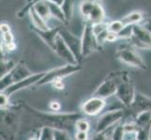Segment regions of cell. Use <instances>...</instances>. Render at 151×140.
<instances>
[{
	"label": "cell",
	"instance_id": "8d00e7d4",
	"mask_svg": "<svg viewBox=\"0 0 151 140\" xmlns=\"http://www.w3.org/2000/svg\"><path fill=\"white\" fill-rule=\"evenodd\" d=\"M54 86L55 88H56V89H63V87H64V84H63V82H62V80H57L55 82H54Z\"/></svg>",
	"mask_w": 151,
	"mask_h": 140
},
{
	"label": "cell",
	"instance_id": "5b68a950",
	"mask_svg": "<svg viewBox=\"0 0 151 140\" xmlns=\"http://www.w3.org/2000/svg\"><path fill=\"white\" fill-rule=\"evenodd\" d=\"M116 57L118 60H120L122 63L126 64L129 66L136 67L139 69H145L147 65L145 61L136 51L132 48L128 46H123L116 51Z\"/></svg>",
	"mask_w": 151,
	"mask_h": 140
},
{
	"label": "cell",
	"instance_id": "4fadbf2b",
	"mask_svg": "<svg viewBox=\"0 0 151 140\" xmlns=\"http://www.w3.org/2000/svg\"><path fill=\"white\" fill-rule=\"evenodd\" d=\"M54 51L59 57H61L62 59L67 61L69 64L78 65V61L76 60L74 55L72 54L70 50L69 49V47L67 46L64 39L62 38V37L59 34L57 35V37L55 38V50H54Z\"/></svg>",
	"mask_w": 151,
	"mask_h": 140
},
{
	"label": "cell",
	"instance_id": "83f0119b",
	"mask_svg": "<svg viewBox=\"0 0 151 140\" xmlns=\"http://www.w3.org/2000/svg\"><path fill=\"white\" fill-rule=\"evenodd\" d=\"M108 26H109V23H105V22H102L100 23H96V24H93V32H94L96 37L100 36L101 34H102L103 32L108 30Z\"/></svg>",
	"mask_w": 151,
	"mask_h": 140
},
{
	"label": "cell",
	"instance_id": "60d3db41",
	"mask_svg": "<svg viewBox=\"0 0 151 140\" xmlns=\"http://www.w3.org/2000/svg\"><path fill=\"white\" fill-rule=\"evenodd\" d=\"M94 1H95V2H98V3H99V2H100V1H101V0H94Z\"/></svg>",
	"mask_w": 151,
	"mask_h": 140
},
{
	"label": "cell",
	"instance_id": "277c9868",
	"mask_svg": "<svg viewBox=\"0 0 151 140\" xmlns=\"http://www.w3.org/2000/svg\"><path fill=\"white\" fill-rule=\"evenodd\" d=\"M31 75H32V73L29 71L27 65L22 62H20L13 67L12 70H10L8 74L1 77V92L5 91L9 86Z\"/></svg>",
	"mask_w": 151,
	"mask_h": 140
},
{
	"label": "cell",
	"instance_id": "30bf717a",
	"mask_svg": "<svg viewBox=\"0 0 151 140\" xmlns=\"http://www.w3.org/2000/svg\"><path fill=\"white\" fill-rule=\"evenodd\" d=\"M128 108L127 113L132 115L134 118L138 116L140 113L145 111H151V98L145 96L142 93H135L134 99Z\"/></svg>",
	"mask_w": 151,
	"mask_h": 140
},
{
	"label": "cell",
	"instance_id": "9a60e30c",
	"mask_svg": "<svg viewBox=\"0 0 151 140\" xmlns=\"http://www.w3.org/2000/svg\"><path fill=\"white\" fill-rule=\"evenodd\" d=\"M60 29H61L60 27H55V28H53V29H49L47 31H42V30H40V29L36 28L34 26L32 28V30L34 31V32L37 33L40 36V38L42 39L53 50H55V38L57 37V35L59 34Z\"/></svg>",
	"mask_w": 151,
	"mask_h": 140
},
{
	"label": "cell",
	"instance_id": "44dd1931",
	"mask_svg": "<svg viewBox=\"0 0 151 140\" xmlns=\"http://www.w3.org/2000/svg\"><path fill=\"white\" fill-rule=\"evenodd\" d=\"M135 124L138 128H142L145 126H151V111H145L140 113L138 116L135 117Z\"/></svg>",
	"mask_w": 151,
	"mask_h": 140
},
{
	"label": "cell",
	"instance_id": "836d02e7",
	"mask_svg": "<svg viewBox=\"0 0 151 140\" xmlns=\"http://www.w3.org/2000/svg\"><path fill=\"white\" fill-rule=\"evenodd\" d=\"M75 139L76 140H87L88 139V134H87V132L77 131L76 134H75Z\"/></svg>",
	"mask_w": 151,
	"mask_h": 140
},
{
	"label": "cell",
	"instance_id": "ffe728a7",
	"mask_svg": "<svg viewBox=\"0 0 151 140\" xmlns=\"http://www.w3.org/2000/svg\"><path fill=\"white\" fill-rule=\"evenodd\" d=\"M45 2H46V4L48 5V7L50 9L52 17L55 18L56 20L60 21V22H62L65 24H68L67 21H66V18H65V15H64L63 11H62L61 7L57 6L56 4L53 3L52 1H50V0H45Z\"/></svg>",
	"mask_w": 151,
	"mask_h": 140
},
{
	"label": "cell",
	"instance_id": "f546056e",
	"mask_svg": "<svg viewBox=\"0 0 151 140\" xmlns=\"http://www.w3.org/2000/svg\"><path fill=\"white\" fill-rule=\"evenodd\" d=\"M75 129L80 132H88V130H89V123L84 119H80L75 123Z\"/></svg>",
	"mask_w": 151,
	"mask_h": 140
},
{
	"label": "cell",
	"instance_id": "f35d334b",
	"mask_svg": "<svg viewBox=\"0 0 151 140\" xmlns=\"http://www.w3.org/2000/svg\"><path fill=\"white\" fill-rule=\"evenodd\" d=\"M50 1H52L53 3L56 4L57 6H59V7H61V6H62V4L64 3V0H50Z\"/></svg>",
	"mask_w": 151,
	"mask_h": 140
},
{
	"label": "cell",
	"instance_id": "d6986e66",
	"mask_svg": "<svg viewBox=\"0 0 151 140\" xmlns=\"http://www.w3.org/2000/svg\"><path fill=\"white\" fill-rule=\"evenodd\" d=\"M143 14L140 11H133L129 13L125 17H123L120 21L124 24V26H128V25H134L139 24L143 21Z\"/></svg>",
	"mask_w": 151,
	"mask_h": 140
},
{
	"label": "cell",
	"instance_id": "484cf974",
	"mask_svg": "<svg viewBox=\"0 0 151 140\" xmlns=\"http://www.w3.org/2000/svg\"><path fill=\"white\" fill-rule=\"evenodd\" d=\"M124 24L120 20L119 21H114L112 23H109V26H108V31L109 32H112L114 34H119L123 30L124 28Z\"/></svg>",
	"mask_w": 151,
	"mask_h": 140
},
{
	"label": "cell",
	"instance_id": "7c38bea8",
	"mask_svg": "<svg viewBox=\"0 0 151 140\" xmlns=\"http://www.w3.org/2000/svg\"><path fill=\"white\" fill-rule=\"evenodd\" d=\"M45 73H46V72H44V73L32 74L31 76L25 77V79L16 82V83L12 84V86H9V88H7L6 90L1 92H4L6 95L10 96V95H13V93H15L16 92H19V91L24 90V89H27V88L32 86L34 84H37L38 82L44 77Z\"/></svg>",
	"mask_w": 151,
	"mask_h": 140
},
{
	"label": "cell",
	"instance_id": "8fae6325",
	"mask_svg": "<svg viewBox=\"0 0 151 140\" xmlns=\"http://www.w3.org/2000/svg\"><path fill=\"white\" fill-rule=\"evenodd\" d=\"M59 35L64 39L65 43L69 47V49L74 55L76 60L79 62L82 58V38L76 37L67 29H60Z\"/></svg>",
	"mask_w": 151,
	"mask_h": 140
},
{
	"label": "cell",
	"instance_id": "1f68e13d",
	"mask_svg": "<svg viewBox=\"0 0 151 140\" xmlns=\"http://www.w3.org/2000/svg\"><path fill=\"white\" fill-rule=\"evenodd\" d=\"M1 109H7V107L9 105V96L5 95L4 92H1Z\"/></svg>",
	"mask_w": 151,
	"mask_h": 140
},
{
	"label": "cell",
	"instance_id": "8992f818",
	"mask_svg": "<svg viewBox=\"0 0 151 140\" xmlns=\"http://www.w3.org/2000/svg\"><path fill=\"white\" fill-rule=\"evenodd\" d=\"M93 24L86 21L84 31H83L82 37V56L83 58L87 57L92 53H94L100 47V44L98 42L97 37L93 32Z\"/></svg>",
	"mask_w": 151,
	"mask_h": 140
},
{
	"label": "cell",
	"instance_id": "d6a6232c",
	"mask_svg": "<svg viewBox=\"0 0 151 140\" xmlns=\"http://www.w3.org/2000/svg\"><path fill=\"white\" fill-rule=\"evenodd\" d=\"M118 35L117 34H114V33H112V32H107V35H106V38H105V41H108V42H114V41H116V39H118Z\"/></svg>",
	"mask_w": 151,
	"mask_h": 140
},
{
	"label": "cell",
	"instance_id": "4dcf8cb0",
	"mask_svg": "<svg viewBox=\"0 0 151 140\" xmlns=\"http://www.w3.org/2000/svg\"><path fill=\"white\" fill-rule=\"evenodd\" d=\"M2 40H3V44L4 45H8L14 42L13 41V36L12 32H8V33H4L2 34Z\"/></svg>",
	"mask_w": 151,
	"mask_h": 140
},
{
	"label": "cell",
	"instance_id": "ba28073f",
	"mask_svg": "<svg viewBox=\"0 0 151 140\" xmlns=\"http://www.w3.org/2000/svg\"><path fill=\"white\" fill-rule=\"evenodd\" d=\"M129 40H131L132 44L136 48L151 50V32L143 25H133L132 36Z\"/></svg>",
	"mask_w": 151,
	"mask_h": 140
},
{
	"label": "cell",
	"instance_id": "6da1fadb",
	"mask_svg": "<svg viewBox=\"0 0 151 140\" xmlns=\"http://www.w3.org/2000/svg\"><path fill=\"white\" fill-rule=\"evenodd\" d=\"M24 106L27 107V110L31 114H33L34 116L39 119L40 122L43 124V127H50L52 129H57V130H63L68 132L71 128H75L76 122L82 119L79 113L50 114L36 110L27 104H24Z\"/></svg>",
	"mask_w": 151,
	"mask_h": 140
},
{
	"label": "cell",
	"instance_id": "d590c367",
	"mask_svg": "<svg viewBox=\"0 0 151 140\" xmlns=\"http://www.w3.org/2000/svg\"><path fill=\"white\" fill-rule=\"evenodd\" d=\"M0 29H1V34L10 32V27L7 23H1V25H0Z\"/></svg>",
	"mask_w": 151,
	"mask_h": 140
},
{
	"label": "cell",
	"instance_id": "cb8c5ba5",
	"mask_svg": "<svg viewBox=\"0 0 151 140\" xmlns=\"http://www.w3.org/2000/svg\"><path fill=\"white\" fill-rule=\"evenodd\" d=\"M125 136V129H124V124H117L114 126V131L112 133V137L111 140H124Z\"/></svg>",
	"mask_w": 151,
	"mask_h": 140
},
{
	"label": "cell",
	"instance_id": "9c48e42d",
	"mask_svg": "<svg viewBox=\"0 0 151 140\" xmlns=\"http://www.w3.org/2000/svg\"><path fill=\"white\" fill-rule=\"evenodd\" d=\"M126 115H127V113L125 109L112 110V111L106 112L99 119L97 126H96V133L97 134L102 133L104 131H106L107 129L114 126Z\"/></svg>",
	"mask_w": 151,
	"mask_h": 140
},
{
	"label": "cell",
	"instance_id": "52a82bcc",
	"mask_svg": "<svg viewBox=\"0 0 151 140\" xmlns=\"http://www.w3.org/2000/svg\"><path fill=\"white\" fill-rule=\"evenodd\" d=\"M120 73H117V72L112 73L108 79L103 80L102 83L97 88V90L94 92L92 96L100 97V98H102V99H105V98H108L110 96L116 95Z\"/></svg>",
	"mask_w": 151,
	"mask_h": 140
},
{
	"label": "cell",
	"instance_id": "f1b7e54d",
	"mask_svg": "<svg viewBox=\"0 0 151 140\" xmlns=\"http://www.w3.org/2000/svg\"><path fill=\"white\" fill-rule=\"evenodd\" d=\"M54 140H72L67 131L54 129Z\"/></svg>",
	"mask_w": 151,
	"mask_h": 140
},
{
	"label": "cell",
	"instance_id": "ac0fdd59",
	"mask_svg": "<svg viewBox=\"0 0 151 140\" xmlns=\"http://www.w3.org/2000/svg\"><path fill=\"white\" fill-rule=\"evenodd\" d=\"M33 8H34V9L36 10V11H37V13L45 21L46 23H47L48 20L52 17L50 9L48 7V5L46 4L45 0H42V1H40V2H37L33 6Z\"/></svg>",
	"mask_w": 151,
	"mask_h": 140
},
{
	"label": "cell",
	"instance_id": "3957f363",
	"mask_svg": "<svg viewBox=\"0 0 151 140\" xmlns=\"http://www.w3.org/2000/svg\"><path fill=\"white\" fill-rule=\"evenodd\" d=\"M81 70V66L79 65H70L68 64L64 66L55 67V69H52L46 72L44 77L41 79L37 85H45L51 82H55L57 80H62V79L70 74L76 73V72Z\"/></svg>",
	"mask_w": 151,
	"mask_h": 140
},
{
	"label": "cell",
	"instance_id": "4316f807",
	"mask_svg": "<svg viewBox=\"0 0 151 140\" xmlns=\"http://www.w3.org/2000/svg\"><path fill=\"white\" fill-rule=\"evenodd\" d=\"M40 140H54V129L42 127L40 133Z\"/></svg>",
	"mask_w": 151,
	"mask_h": 140
},
{
	"label": "cell",
	"instance_id": "74e56055",
	"mask_svg": "<svg viewBox=\"0 0 151 140\" xmlns=\"http://www.w3.org/2000/svg\"><path fill=\"white\" fill-rule=\"evenodd\" d=\"M143 26H145L148 31H150V32H151V18L148 19V20L147 21V22H145V23H144Z\"/></svg>",
	"mask_w": 151,
	"mask_h": 140
},
{
	"label": "cell",
	"instance_id": "b9f144b4",
	"mask_svg": "<svg viewBox=\"0 0 151 140\" xmlns=\"http://www.w3.org/2000/svg\"><path fill=\"white\" fill-rule=\"evenodd\" d=\"M150 124H151V122H150Z\"/></svg>",
	"mask_w": 151,
	"mask_h": 140
},
{
	"label": "cell",
	"instance_id": "5bb4252c",
	"mask_svg": "<svg viewBox=\"0 0 151 140\" xmlns=\"http://www.w3.org/2000/svg\"><path fill=\"white\" fill-rule=\"evenodd\" d=\"M106 107V102L102 98L92 96L82 107V111L87 116H95L101 113Z\"/></svg>",
	"mask_w": 151,
	"mask_h": 140
},
{
	"label": "cell",
	"instance_id": "e0dca14e",
	"mask_svg": "<svg viewBox=\"0 0 151 140\" xmlns=\"http://www.w3.org/2000/svg\"><path fill=\"white\" fill-rule=\"evenodd\" d=\"M29 14H30V18H31V21H32V23H33L34 27L38 28L40 30H42V31H47L50 29L47 23H46L45 21L37 13V11L34 9L33 7L30 8Z\"/></svg>",
	"mask_w": 151,
	"mask_h": 140
},
{
	"label": "cell",
	"instance_id": "2e32d148",
	"mask_svg": "<svg viewBox=\"0 0 151 140\" xmlns=\"http://www.w3.org/2000/svg\"><path fill=\"white\" fill-rule=\"evenodd\" d=\"M104 17H105V14H104V10L101 7V5L96 2L94 7H93V9L91 10V12L89 14V16H88V18L86 21L90 22L92 24H96L104 22Z\"/></svg>",
	"mask_w": 151,
	"mask_h": 140
},
{
	"label": "cell",
	"instance_id": "e575fe53",
	"mask_svg": "<svg viewBox=\"0 0 151 140\" xmlns=\"http://www.w3.org/2000/svg\"><path fill=\"white\" fill-rule=\"evenodd\" d=\"M50 108H51L52 110H55V111L59 110L60 109V104L58 102H56V101L51 102V104H50Z\"/></svg>",
	"mask_w": 151,
	"mask_h": 140
},
{
	"label": "cell",
	"instance_id": "d4e9b609",
	"mask_svg": "<svg viewBox=\"0 0 151 140\" xmlns=\"http://www.w3.org/2000/svg\"><path fill=\"white\" fill-rule=\"evenodd\" d=\"M150 125L138 128L136 132V140H150Z\"/></svg>",
	"mask_w": 151,
	"mask_h": 140
},
{
	"label": "cell",
	"instance_id": "603a6c76",
	"mask_svg": "<svg viewBox=\"0 0 151 140\" xmlns=\"http://www.w3.org/2000/svg\"><path fill=\"white\" fill-rule=\"evenodd\" d=\"M94 0H85L83 1L80 5V12L82 14V16L84 17L86 20L88 18L89 14L91 12V10L93 9V7L95 5Z\"/></svg>",
	"mask_w": 151,
	"mask_h": 140
},
{
	"label": "cell",
	"instance_id": "7402d4cb",
	"mask_svg": "<svg viewBox=\"0 0 151 140\" xmlns=\"http://www.w3.org/2000/svg\"><path fill=\"white\" fill-rule=\"evenodd\" d=\"M73 1L74 0H64V3L61 6L62 11L65 15L67 23L70 22L72 15H73Z\"/></svg>",
	"mask_w": 151,
	"mask_h": 140
},
{
	"label": "cell",
	"instance_id": "ab89813d",
	"mask_svg": "<svg viewBox=\"0 0 151 140\" xmlns=\"http://www.w3.org/2000/svg\"><path fill=\"white\" fill-rule=\"evenodd\" d=\"M29 140H40V136H33V137H31Z\"/></svg>",
	"mask_w": 151,
	"mask_h": 140
},
{
	"label": "cell",
	"instance_id": "7a4b0ae2",
	"mask_svg": "<svg viewBox=\"0 0 151 140\" xmlns=\"http://www.w3.org/2000/svg\"><path fill=\"white\" fill-rule=\"evenodd\" d=\"M116 96L126 107L131 106V104L134 99V86L127 72H121L120 73Z\"/></svg>",
	"mask_w": 151,
	"mask_h": 140
}]
</instances>
